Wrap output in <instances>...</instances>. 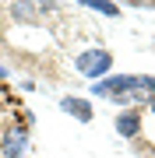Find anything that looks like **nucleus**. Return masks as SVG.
<instances>
[{
	"label": "nucleus",
	"instance_id": "obj_1",
	"mask_svg": "<svg viewBox=\"0 0 155 158\" xmlns=\"http://www.w3.org/2000/svg\"><path fill=\"white\" fill-rule=\"evenodd\" d=\"M134 91H144L138 74H106L102 81L92 85L95 98H123V95H134Z\"/></svg>",
	"mask_w": 155,
	"mask_h": 158
},
{
	"label": "nucleus",
	"instance_id": "obj_2",
	"mask_svg": "<svg viewBox=\"0 0 155 158\" xmlns=\"http://www.w3.org/2000/svg\"><path fill=\"white\" fill-rule=\"evenodd\" d=\"M74 67H78V74H85V77L102 81L106 74L113 70V53L102 49V46H95V49H85V53H78Z\"/></svg>",
	"mask_w": 155,
	"mask_h": 158
},
{
	"label": "nucleus",
	"instance_id": "obj_3",
	"mask_svg": "<svg viewBox=\"0 0 155 158\" xmlns=\"http://www.w3.org/2000/svg\"><path fill=\"white\" fill-rule=\"evenodd\" d=\"M28 148V127H4L0 130V151L4 158H21Z\"/></svg>",
	"mask_w": 155,
	"mask_h": 158
},
{
	"label": "nucleus",
	"instance_id": "obj_4",
	"mask_svg": "<svg viewBox=\"0 0 155 158\" xmlns=\"http://www.w3.org/2000/svg\"><path fill=\"white\" fill-rule=\"evenodd\" d=\"M141 123H144L141 109H123V113L113 119V130L120 137H127V141H138V137H141Z\"/></svg>",
	"mask_w": 155,
	"mask_h": 158
},
{
	"label": "nucleus",
	"instance_id": "obj_5",
	"mask_svg": "<svg viewBox=\"0 0 155 158\" xmlns=\"http://www.w3.org/2000/svg\"><path fill=\"white\" fill-rule=\"evenodd\" d=\"M60 109H63L67 116L81 119V123H92V116H95L92 102H88V98H78V95H63V98H60Z\"/></svg>",
	"mask_w": 155,
	"mask_h": 158
},
{
	"label": "nucleus",
	"instance_id": "obj_6",
	"mask_svg": "<svg viewBox=\"0 0 155 158\" xmlns=\"http://www.w3.org/2000/svg\"><path fill=\"white\" fill-rule=\"evenodd\" d=\"M7 11H11V18H14V21H39V4H25V0H18V4H7Z\"/></svg>",
	"mask_w": 155,
	"mask_h": 158
},
{
	"label": "nucleus",
	"instance_id": "obj_7",
	"mask_svg": "<svg viewBox=\"0 0 155 158\" xmlns=\"http://www.w3.org/2000/svg\"><path fill=\"white\" fill-rule=\"evenodd\" d=\"M81 7L99 11V14H106V18H120V4H113V0H81Z\"/></svg>",
	"mask_w": 155,
	"mask_h": 158
},
{
	"label": "nucleus",
	"instance_id": "obj_8",
	"mask_svg": "<svg viewBox=\"0 0 155 158\" xmlns=\"http://www.w3.org/2000/svg\"><path fill=\"white\" fill-rule=\"evenodd\" d=\"M141 88L148 91V95H152V102H155V77H152V74H148V77H141Z\"/></svg>",
	"mask_w": 155,
	"mask_h": 158
},
{
	"label": "nucleus",
	"instance_id": "obj_9",
	"mask_svg": "<svg viewBox=\"0 0 155 158\" xmlns=\"http://www.w3.org/2000/svg\"><path fill=\"white\" fill-rule=\"evenodd\" d=\"M7 77V67H4V63H0V81H4Z\"/></svg>",
	"mask_w": 155,
	"mask_h": 158
},
{
	"label": "nucleus",
	"instance_id": "obj_10",
	"mask_svg": "<svg viewBox=\"0 0 155 158\" xmlns=\"http://www.w3.org/2000/svg\"><path fill=\"white\" fill-rule=\"evenodd\" d=\"M152 113H155V102H152Z\"/></svg>",
	"mask_w": 155,
	"mask_h": 158
},
{
	"label": "nucleus",
	"instance_id": "obj_11",
	"mask_svg": "<svg viewBox=\"0 0 155 158\" xmlns=\"http://www.w3.org/2000/svg\"><path fill=\"white\" fill-rule=\"evenodd\" d=\"M0 158H4V151H0Z\"/></svg>",
	"mask_w": 155,
	"mask_h": 158
}]
</instances>
